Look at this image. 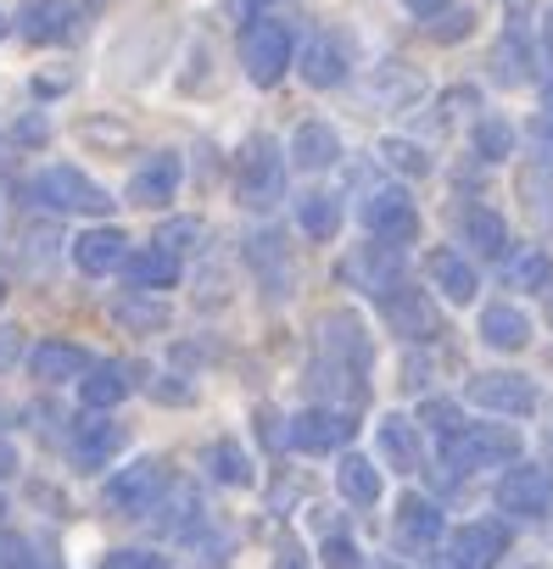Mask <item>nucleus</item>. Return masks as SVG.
I'll use <instances>...</instances> for the list:
<instances>
[{
    "label": "nucleus",
    "mask_w": 553,
    "mask_h": 569,
    "mask_svg": "<svg viewBox=\"0 0 553 569\" xmlns=\"http://www.w3.org/2000/svg\"><path fill=\"white\" fill-rule=\"evenodd\" d=\"M442 452H447V463H453L458 475L497 469V463H520V430H514V425H497V419H486V425H458V430L442 441Z\"/></svg>",
    "instance_id": "nucleus-3"
},
{
    "label": "nucleus",
    "mask_w": 553,
    "mask_h": 569,
    "mask_svg": "<svg viewBox=\"0 0 553 569\" xmlns=\"http://www.w3.org/2000/svg\"><path fill=\"white\" fill-rule=\"evenodd\" d=\"M497 508L520 513V519H542L553 508V469L542 463H508L497 480Z\"/></svg>",
    "instance_id": "nucleus-10"
},
{
    "label": "nucleus",
    "mask_w": 553,
    "mask_h": 569,
    "mask_svg": "<svg viewBox=\"0 0 553 569\" xmlns=\"http://www.w3.org/2000/svg\"><path fill=\"white\" fill-rule=\"evenodd\" d=\"M531 134H536V146H542V151H553V84H547V107L531 118Z\"/></svg>",
    "instance_id": "nucleus-43"
},
{
    "label": "nucleus",
    "mask_w": 553,
    "mask_h": 569,
    "mask_svg": "<svg viewBox=\"0 0 553 569\" xmlns=\"http://www.w3.org/2000/svg\"><path fill=\"white\" fill-rule=\"evenodd\" d=\"M358 436V419L347 408H303L292 425H286V441L297 452H336Z\"/></svg>",
    "instance_id": "nucleus-9"
},
{
    "label": "nucleus",
    "mask_w": 553,
    "mask_h": 569,
    "mask_svg": "<svg viewBox=\"0 0 553 569\" xmlns=\"http://www.w3.org/2000/svg\"><path fill=\"white\" fill-rule=\"evenodd\" d=\"M508 151H514L508 118H481V123H475V157H481V162H508Z\"/></svg>",
    "instance_id": "nucleus-38"
},
{
    "label": "nucleus",
    "mask_w": 553,
    "mask_h": 569,
    "mask_svg": "<svg viewBox=\"0 0 553 569\" xmlns=\"http://www.w3.org/2000/svg\"><path fill=\"white\" fill-rule=\"evenodd\" d=\"M124 257H129V234L112 229V223H107V229H85V234L73 240V262H79V273H90V279L124 268Z\"/></svg>",
    "instance_id": "nucleus-19"
},
{
    "label": "nucleus",
    "mask_w": 553,
    "mask_h": 569,
    "mask_svg": "<svg viewBox=\"0 0 553 569\" xmlns=\"http://www.w3.org/2000/svg\"><path fill=\"white\" fill-rule=\"evenodd\" d=\"M112 325H124V330H135V336H157V330H168V308L151 302L146 291H135V297L112 302Z\"/></svg>",
    "instance_id": "nucleus-33"
},
{
    "label": "nucleus",
    "mask_w": 553,
    "mask_h": 569,
    "mask_svg": "<svg viewBox=\"0 0 553 569\" xmlns=\"http://www.w3.org/2000/svg\"><path fill=\"white\" fill-rule=\"evenodd\" d=\"M458 234H464V246L475 251V257H508V223H503V212H492V207H464L458 212Z\"/></svg>",
    "instance_id": "nucleus-24"
},
{
    "label": "nucleus",
    "mask_w": 553,
    "mask_h": 569,
    "mask_svg": "<svg viewBox=\"0 0 553 569\" xmlns=\"http://www.w3.org/2000/svg\"><path fill=\"white\" fill-rule=\"evenodd\" d=\"M0 563H7V552H0Z\"/></svg>",
    "instance_id": "nucleus-52"
},
{
    "label": "nucleus",
    "mask_w": 553,
    "mask_h": 569,
    "mask_svg": "<svg viewBox=\"0 0 553 569\" xmlns=\"http://www.w3.org/2000/svg\"><path fill=\"white\" fill-rule=\"evenodd\" d=\"M201 463H207V475H213L218 486H251V480H257L251 458H246L235 441H213V447L201 452Z\"/></svg>",
    "instance_id": "nucleus-34"
},
{
    "label": "nucleus",
    "mask_w": 553,
    "mask_h": 569,
    "mask_svg": "<svg viewBox=\"0 0 553 569\" xmlns=\"http://www.w3.org/2000/svg\"><path fill=\"white\" fill-rule=\"evenodd\" d=\"M503 552H508V525L503 519H470L464 530H453L447 569H497Z\"/></svg>",
    "instance_id": "nucleus-11"
},
{
    "label": "nucleus",
    "mask_w": 553,
    "mask_h": 569,
    "mask_svg": "<svg viewBox=\"0 0 553 569\" xmlns=\"http://www.w3.org/2000/svg\"><path fill=\"white\" fill-rule=\"evenodd\" d=\"M381 313H386V325H392L403 341H436V330H442V319H436L431 297L419 291L414 279H403L397 291H386V297H381Z\"/></svg>",
    "instance_id": "nucleus-12"
},
{
    "label": "nucleus",
    "mask_w": 553,
    "mask_h": 569,
    "mask_svg": "<svg viewBox=\"0 0 553 569\" xmlns=\"http://www.w3.org/2000/svg\"><path fill=\"white\" fill-rule=\"evenodd\" d=\"M419 419H425L431 430H442V436H453V430H458V408H453V402H425V408H419Z\"/></svg>",
    "instance_id": "nucleus-42"
},
{
    "label": "nucleus",
    "mask_w": 553,
    "mask_h": 569,
    "mask_svg": "<svg viewBox=\"0 0 553 569\" xmlns=\"http://www.w3.org/2000/svg\"><path fill=\"white\" fill-rule=\"evenodd\" d=\"M162 402H190V386H179V380H162V386H151Z\"/></svg>",
    "instance_id": "nucleus-48"
},
{
    "label": "nucleus",
    "mask_w": 553,
    "mask_h": 569,
    "mask_svg": "<svg viewBox=\"0 0 553 569\" xmlns=\"http://www.w3.org/2000/svg\"><path fill=\"white\" fill-rule=\"evenodd\" d=\"M196 234H201V223H196V218H174V223H162V229H157V246L179 257L185 246H196Z\"/></svg>",
    "instance_id": "nucleus-40"
},
{
    "label": "nucleus",
    "mask_w": 553,
    "mask_h": 569,
    "mask_svg": "<svg viewBox=\"0 0 553 569\" xmlns=\"http://www.w3.org/2000/svg\"><path fill=\"white\" fill-rule=\"evenodd\" d=\"M179 179H185L179 157H174V151H157L146 168H135V179H129V201H135V207H168V201L179 196Z\"/></svg>",
    "instance_id": "nucleus-17"
},
{
    "label": "nucleus",
    "mask_w": 553,
    "mask_h": 569,
    "mask_svg": "<svg viewBox=\"0 0 553 569\" xmlns=\"http://www.w3.org/2000/svg\"><path fill=\"white\" fill-rule=\"evenodd\" d=\"M358 218H364L369 240H381V246H397L403 251L408 240H419V207H414V196L403 184H375L364 196Z\"/></svg>",
    "instance_id": "nucleus-5"
},
{
    "label": "nucleus",
    "mask_w": 553,
    "mask_h": 569,
    "mask_svg": "<svg viewBox=\"0 0 553 569\" xmlns=\"http://www.w3.org/2000/svg\"><path fill=\"white\" fill-rule=\"evenodd\" d=\"M347 273L364 284V291H369L375 302H381L386 291H397V284L408 279V273H403V262H397V246H381V240H369V246L347 262Z\"/></svg>",
    "instance_id": "nucleus-18"
},
{
    "label": "nucleus",
    "mask_w": 553,
    "mask_h": 569,
    "mask_svg": "<svg viewBox=\"0 0 553 569\" xmlns=\"http://www.w3.org/2000/svg\"><path fill=\"white\" fill-rule=\"evenodd\" d=\"M425 279L436 284L447 302H458V308L481 297V273H475V262H464V251H453V246H436V251L425 257Z\"/></svg>",
    "instance_id": "nucleus-15"
},
{
    "label": "nucleus",
    "mask_w": 553,
    "mask_h": 569,
    "mask_svg": "<svg viewBox=\"0 0 553 569\" xmlns=\"http://www.w3.org/2000/svg\"><path fill=\"white\" fill-rule=\"evenodd\" d=\"M542 46H547V57H553V7H547V23H542Z\"/></svg>",
    "instance_id": "nucleus-50"
},
{
    "label": "nucleus",
    "mask_w": 553,
    "mask_h": 569,
    "mask_svg": "<svg viewBox=\"0 0 553 569\" xmlns=\"http://www.w3.org/2000/svg\"><path fill=\"white\" fill-rule=\"evenodd\" d=\"M375 441H381V458H386L392 469H403V475H414V469L425 463L419 425H414V419H403V413H386V419H381V430H375Z\"/></svg>",
    "instance_id": "nucleus-22"
},
{
    "label": "nucleus",
    "mask_w": 553,
    "mask_h": 569,
    "mask_svg": "<svg viewBox=\"0 0 553 569\" xmlns=\"http://www.w3.org/2000/svg\"><path fill=\"white\" fill-rule=\"evenodd\" d=\"M520 196H525V212L536 223H553V168L547 162H525L520 168Z\"/></svg>",
    "instance_id": "nucleus-36"
},
{
    "label": "nucleus",
    "mask_w": 553,
    "mask_h": 569,
    "mask_svg": "<svg viewBox=\"0 0 553 569\" xmlns=\"http://www.w3.org/2000/svg\"><path fill=\"white\" fill-rule=\"evenodd\" d=\"M23 358V330H12V325H0V369H12Z\"/></svg>",
    "instance_id": "nucleus-44"
},
{
    "label": "nucleus",
    "mask_w": 553,
    "mask_h": 569,
    "mask_svg": "<svg viewBox=\"0 0 553 569\" xmlns=\"http://www.w3.org/2000/svg\"><path fill=\"white\" fill-rule=\"evenodd\" d=\"M7 475H18V452H12L7 441H0V480H7Z\"/></svg>",
    "instance_id": "nucleus-49"
},
{
    "label": "nucleus",
    "mask_w": 553,
    "mask_h": 569,
    "mask_svg": "<svg viewBox=\"0 0 553 569\" xmlns=\"http://www.w3.org/2000/svg\"><path fill=\"white\" fill-rule=\"evenodd\" d=\"M319 347H325V363H336V369H347V375H369V363H375V347H369V330H364V319L358 313H330L325 325H319Z\"/></svg>",
    "instance_id": "nucleus-8"
},
{
    "label": "nucleus",
    "mask_w": 553,
    "mask_h": 569,
    "mask_svg": "<svg viewBox=\"0 0 553 569\" xmlns=\"http://www.w3.org/2000/svg\"><path fill=\"white\" fill-rule=\"evenodd\" d=\"M268 7H274V0H224V12H229V18H246V23L263 18Z\"/></svg>",
    "instance_id": "nucleus-45"
},
{
    "label": "nucleus",
    "mask_w": 553,
    "mask_h": 569,
    "mask_svg": "<svg viewBox=\"0 0 553 569\" xmlns=\"http://www.w3.org/2000/svg\"><path fill=\"white\" fill-rule=\"evenodd\" d=\"M503 284H508V291H547V284H553V257L536 251V246L508 251L503 257Z\"/></svg>",
    "instance_id": "nucleus-31"
},
{
    "label": "nucleus",
    "mask_w": 553,
    "mask_h": 569,
    "mask_svg": "<svg viewBox=\"0 0 553 569\" xmlns=\"http://www.w3.org/2000/svg\"><path fill=\"white\" fill-rule=\"evenodd\" d=\"M447 7H453V0H408V12H414V18H442Z\"/></svg>",
    "instance_id": "nucleus-47"
},
{
    "label": "nucleus",
    "mask_w": 553,
    "mask_h": 569,
    "mask_svg": "<svg viewBox=\"0 0 553 569\" xmlns=\"http://www.w3.org/2000/svg\"><path fill=\"white\" fill-rule=\"evenodd\" d=\"M235 196L251 212H268L274 201L286 196V151H280V140L251 134L240 146V157H235Z\"/></svg>",
    "instance_id": "nucleus-1"
},
{
    "label": "nucleus",
    "mask_w": 553,
    "mask_h": 569,
    "mask_svg": "<svg viewBox=\"0 0 553 569\" xmlns=\"http://www.w3.org/2000/svg\"><path fill=\"white\" fill-rule=\"evenodd\" d=\"M124 425L118 419H79V430H73V463L85 469V475H96V469H107L118 452H124Z\"/></svg>",
    "instance_id": "nucleus-16"
},
{
    "label": "nucleus",
    "mask_w": 553,
    "mask_h": 569,
    "mask_svg": "<svg viewBox=\"0 0 553 569\" xmlns=\"http://www.w3.org/2000/svg\"><path fill=\"white\" fill-rule=\"evenodd\" d=\"M492 79H503V84H525V79H531V46H525L520 29H508V34L497 40V51H492Z\"/></svg>",
    "instance_id": "nucleus-35"
},
{
    "label": "nucleus",
    "mask_w": 553,
    "mask_h": 569,
    "mask_svg": "<svg viewBox=\"0 0 553 569\" xmlns=\"http://www.w3.org/2000/svg\"><path fill=\"white\" fill-rule=\"evenodd\" d=\"M481 341H486L492 352H525V347H531V319H525L514 302H492V308L481 313Z\"/></svg>",
    "instance_id": "nucleus-25"
},
{
    "label": "nucleus",
    "mask_w": 553,
    "mask_h": 569,
    "mask_svg": "<svg viewBox=\"0 0 553 569\" xmlns=\"http://www.w3.org/2000/svg\"><path fill=\"white\" fill-rule=\"evenodd\" d=\"M101 569H174V563L162 552H146V547H118V552H107Z\"/></svg>",
    "instance_id": "nucleus-39"
},
{
    "label": "nucleus",
    "mask_w": 553,
    "mask_h": 569,
    "mask_svg": "<svg viewBox=\"0 0 553 569\" xmlns=\"http://www.w3.org/2000/svg\"><path fill=\"white\" fill-rule=\"evenodd\" d=\"M369 96H375L381 107H414V101L425 96V73H414V68H403V62H381Z\"/></svg>",
    "instance_id": "nucleus-29"
},
{
    "label": "nucleus",
    "mask_w": 553,
    "mask_h": 569,
    "mask_svg": "<svg viewBox=\"0 0 553 569\" xmlns=\"http://www.w3.org/2000/svg\"><path fill=\"white\" fill-rule=\"evenodd\" d=\"M397 541L403 547H436L442 541V508L431 497H403L397 502Z\"/></svg>",
    "instance_id": "nucleus-27"
},
{
    "label": "nucleus",
    "mask_w": 553,
    "mask_h": 569,
    "mask_svg": "<svg viewBox=\"0 0 553 569\" xmlns=\"http://www.w3.org/2000/svg\"><path fill=\"white\" fill-rule=\"evenodd\" d=\"M297 62V40H292V29L280 23V18H251L246 29H240V68H246V79L257 84V90H274L286 79V68Z\"/></svg>",
    "instance_id": "nucleus-2"
},
{
    "label": "nucleus",
    "mask_w": 553,
    "mask_h": 569,
    "mask_svg": "<svg viewBox=\"0 0 553 569\" xmlns=\"http://www.w3.org/2000/svg\"><path fill=\"white\" fill-rule=\"evenodd\" d=\"M297 68H303V79H308L314 90H336V84L353 73V46H347V34L319 29V34L297 51Z\"/></svg>",
    "instance_id": "nucleus-13"
},
{
    "label": "nucleus",
    "mask_w": 553,
    "mask_h": 569,
    "mask_svg": "<svg viewBox=\"0 0 553 569\" xmlns=\"http://www.w3.org/2000/svg\"><path fill=\"white\" fill-rule=\"evenodd\" d=\"M336 486H342V497H347V502H358V508H375V502H381V491H386V480H381L375 458H358V452H347V458H342Z\"/></svg>",
    "instance_id": "nucleus-30"
},
{
    "label": "nucleus",
    "mask_w": 553,
    "mask_h": 569,
    "mask_svg": "<svg viewBox=\"0 0 553 569\" xmlns=\"http://www.w3.org/2000/svg\"><path fill=\"white\" fill-rule=\"evenodd\" d=\"M375 151H381V162H386L392 173H403V179H425V173H431V151H425V146H414V140H403V134L381 140Z\"/></svg>",
    "instance_id": "nucleus-37"
},
{
    "label": "nucleus",
    "mask_w": 553,
    "mask_h": 569,
    "mask_svg": "<svg viewBox=\"0 0 553 569\" xmlns=\"http://www.w3.org/2000/svg\"><path fill=\"white\" fill-rule=\"evenodd\" d=\"M325 569H358V547L347 530H330L325 536Z\"/></svg>",
    "instance_id": "nucleus-41"
},
{
    "label": "nucleus",
    "mask_w": 553,
    "mask_h": 569,
    "mask_svg": "<svg viewBox=\"0 0 553 569\" xmlns=\"http://www.w3.org/2000/svg\"><path fill=\"white\" fill-rule=\"evenodd\" d=\"M29 196L46 201L51 212H85V218H107V212H112V196H107L90 173H79V168H68V162L40 168V173L29 179Z\"/></svg>",
    "instance_id": "nucleus-4"
},
{
    "label": "nucleus",
    "mask_w": 553,
    "mask_h": 569,
    "mask_svg": "<svg viewBox=\"0 0 553 569\" xmlns=\"http://www.w3.org/2000/svg\"><path fill=\"white\" fill-rule=\"evenodd\" d=\"M464 402H475V408H486V413H497V419H525V413H536V386H531V375H508V369H492V375H475L470 386H464Z\"/></svg>",
    "instance_id": "nucleus-7"
},
{
    "label": "nucleus",
    "mask_w": 553,
    "mask_h": 569,
    "mask_svg": "<svg viewBox=\"0 0 553 569\" xmlns=\"http://www.w3.org/2000/svg\"><path fill=\"white\" fill-rule=\"evenodd\" d=\"M0 513H7V502H0Z\"/></svg>",
    "instance_id": "nucleus-53"
},
{
    "label": "nucleus",
    "mask_w": 553,
    "mask_h": 569,
    "mask_svg": "<svg viewBox=\"0 0 553 569\" xmlns=\"http://www.w3.org/2000/svg\"><path fill=\"white\" fill-rule=\"evenodd\" d=\"M90 363H96V358H90L85 347H73V341H40V347L29 352V369H34V380H46V386L85 380Z\"/></svg>",
    "instance_id": "nucleus-21"
},
{
    "label": "nucleus",
    "mask_w": 553,
    "mask_h": 569,
    "mask_svg": "<svg viewBox=\"0 0 553 569\" xmlns=\"http://www.w3.org/2000/svg\"><path fill=\"white\" fill-rule=\"evenodd\" d=\"M297 229H303L308 240H336V229H342V196L308 190V196L297 201Z\"/></svg>",
    "instance_id": "nucleus-32"
},
{
    "label": "nucleus",
    "mask_w": 553,
    "mask_h": 569,
    "mask_svg": "<svg viewBox=\"0 0 553 569\" xmlns=\"http://www.w3.org/2000/svg\"><path fill=\"white\" fill-rule=\"evenodd\" d=\"M85 7L79 0H23V12H18V34L34 40V46H57L79 29Z\"/></svg>",
    "instance_id": "nucleus-14"
},
{
    "label": "nucleus",
    "mask_w": 553,
    "mask_h": 569,
    "mask_svg": "<svg viewBox=\"0 0 553 569\" xmlns=\"http://www.w3.org/2000/svg\"><path fill=\"white\" fill-rule=\"evenodd\" d=\"M274 569H314V563H308V552H303V547H292V541H286V547H280V558H274Z\"/></svg>",
    "instance_id": "nucleus-46"
},
{
    "label": "nucleus",
    "mask_w": 553,
    "mask_h": 569,
    "mask_svg": "<svg viewBox=\"0 0 553 569\" xmlns=\"http://www.w3.org/2000/svg\"><path fill=\"white\" fill-rule=\"evenodd\" d=\"M246 257H251V268L263 273V284H268V291L274 297H286L292 291V262H286V246H280V234H251L246 240Z\"/></svg>",
    "instance_id": "nucleus-28"
},
{
    "label": "nucleus",
    "mask_w": 553,
    "mask_h": 569,
    "mask_svg": "<svg viewBox=\"0 0 553 569\" xmlns=\"http://www.w3.org/2000/svg\"><path fill=\"white\" fill-rule=\"evenodd\" d=\"M0 302H7V279H0Z\"/></svg>",
    "instance_id": "nucleus-51"
},
{
    "label": "nucleus",
    "mask_w": 553,
    "mask_h": 569,
    "mask_svg": "<svg viewBox=\"0 0 553 569\" xmlns=\"http://www.w3.org/2000/svg\"><path fill=\"white\" fill-rule=\"evenodd\" d=\"M135 375H140V369H129V363H90V375L79 380V391H85V408H96V413L118 408V402L135 391Z\"/></svg>",
    "instance_id": "nucleus-26"
},
{
    "label": "nucleus",
    "mask_w": 553,
    "mask_h": 569,
    "mask_svg": "<svg viewBox=\"0 0 553 569\" xmlns=\"http://www.w3.org/2000/svg\"><path fill=\"white\" fill-rule=\"evenodd\" d=\"M124 284L129 291H168V284H179V257L162 251V246H140L124 257Z\"/></svg>",
    "instance_id": "nucleus-20"
},
{
    "label": "nucleus",
    "mask_w": 553,
    "mask_h": 569,
    "mask_svg": "<svg viewBox=\"0 0 553 569\" xmlns=\"http://www.w3.org/2000/svg\"><path fill=\"white\" fill-rule=\"evenodd\" d=\"M168 486H174L168 463L162 458H140V463H129V469H118L107 480V508L112 513H151L168 497Z\"/></svg>",
    "instance_id": "nucleus-6"
},
{
    "label": "nucleus",
    "mask_w": 553,
    "mask_h": 569,
    "mask_svg": "<svg viewBox=\"0 0 553 569\" xmlns=\"http://www.w3.org/2000/svg\"><path fill=\"white\" fill-rule=\"evenodd\" d=\"M292 162H297L303 173H319V168L342 162V134H336L330 123H319V118L297 123V134H292Z\"/></svg>",
    "instance_id": "nucleus-23"
}]
</instances>
